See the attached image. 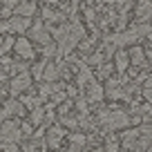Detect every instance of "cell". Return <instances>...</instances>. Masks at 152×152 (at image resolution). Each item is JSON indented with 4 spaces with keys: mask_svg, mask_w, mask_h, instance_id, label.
Instances as JSON below:
<instances>
[{
    "mask_svg": "<svg viewBox=\"0 0 152 152\" xmlns=\"http://www.w3.org/2000/svg\"><path fill=\"white\" fill-rule=\"evenodd\" d=\"M52 31H54V38H56L58 56L69 54L72 49L83 40V36H85V29L81 27V23H63L61 27L52 29Z\"/></svg>",
    "mask_w": 152,
    "mask_h": 152,
    "instance_id": "6da1fadb",
    "label": "cell"
},
{
    "mask_svg": "<svg viewBox=\"0 0 152 152\" xmlns=\"http://www.w3.org/2000/svg\"><path fill=\"white\" fill-rule=\"evenodd\" d=\"M99 121L103 123L105 130H125L130 125V116L121 110H107L99 116Z\"/></svg>",
    "mask_w": 152,
    "mask_h": 152,
    "instance_id": "7a4b0ae2",
    "label": "cell"
},
{
    "mask_svg": "<svg viewBox=\"0 0 152 152\" xmlns=\"http://www.w3.org/2000/svg\"><path fill=\"white\" fill-rule=\"evenodd\" d=\"M23 139V123L14 119H7L0 125V141L2 143H18Z\"/></svg>",
    "mask_w": 152,
    "mask_h": 152,
    "instance_id": "3957f363",
    "label": "cell"
},
{
    "mask_svg": "<svg viewBox=\"0 0 152 152\" xmlns=\"http://www.w3.org/2000/svg\"><path fill=\"white\" fill-rule=\"evenodd\" d=\"M31 27V18H25V16H11V18H7L5 23L0 25V31H11V34H23L27 31V29Z\"/></svg>",
    "mask_w": 152,
    "mask_h": 152,
    "instance_id": "277c9868",
    "label": "cell"
},
{
    "mask_svg": "<svg viewBox=\"0 0 152 152\" xmlns=\"http://www.w3.org/2000/svg\"><path fill=\"white\" fill-rule=\"evenodd\" d=\"M14 54L18 58H23V61H34L36 49H34V45H31L29 38H18V40L14 43Z\"/></svg>",
    "mask_w": 152,
    "mask_h": 152,
    "instance_id": "5b68a950",
    "label": "cell"
},
{
    "mask_svg": "<svg viewBox=\"0 0 152 152\" xmlns=\"http://www.w3.org/2000/svg\"><path fill=\"white\" fill-rule=\"evenodd\" d=\"M29 87H31V74H29V72H18V74H14L11 94H20V92L29 90Z\"/></svg>",
    "mask_w": 152,
    "mask_h": 152,
    "instance_id": "8992f818",
    "label": "cell"
},
{
    "mask_svg": "<svg viewBox=\"0 0 152 152\" xmlns=\"http://www.w3.org/2000/svg\"><path fill=\"white\" fill-rule=\"evenodd\" d=\"M31 40H36V43L40 45H47L52 38H49V27L45 23H34L31 25Z\"/></svg>",
    "mask_w": 152,
    "mask_h": 152,
    "instance_id": "52a82bcc",
    "label": "cell"
},
{
    "mask_svg": "<svg viewBox=\"0 0 152 152\" xmlns=\"http://www.w3.org/2000/svg\"><path fill=\"white\" fill-rule=\"evenodd\" d=\"M103 94H105V90L96 81H92L90 85L85 87V101H90V103H99V101L103 99Z\"/></svg>",
    "mask_w": 152,
    "mask_h": 152,
    "instance_id": "ba28073f",
    "label": "cell"
},
{
    "mask_svg": "<svg viewBox=\"0 0 152 152\" xmlns=\"http://www.w3.org/2000/svg\"><path fill=\"white\" fill-rule=\"evenodd\" d=\"M63 139H65V132H63L61 128H49L47 130V145L49 148H54V150H56V148H61V141Z\"/></svg>",
    "mask_w": 152,
    "mask_h": 152,
    "instance_id": "9c48e42d",
    "label": "cell"
},
{
    "mask_svg": "<svg viewBox=\"0 0 152 152\" xmlns=\"http://www.w3.org/2000/svg\"><path fill=\"white\" fill-rule=\"evenodd\" d=\"M16 16H25V18H31L34 14H36V2L34 0H23L18 7L14 9Z\"/></svg>",
    "mask_w": 152,
    "mask_h": 152,
    "instance_id": "30bf717a",
    "label": "cell"
},
{
    "mask_svg": "<svg viewBox=\"0 0 152 152\" xmlns=\"http://www.w3.org/2000/svg\"><path fill=\"white\" fill-rule=\"evenodd\" d=\"M152 16V5H150V0H139V5H137V18L139 23H145L148 18Z\"/></svg>",
    "mask_w": 152,
    "mask_h": 152,
    "instance_id": "8fae6325",
    "label": "cell"
},
{
    "mask_svg": "<svg viewBox=\"0 0 152 152\" xmlns=\"http://www.w3.org/2000/svg\"><path fill=\"white\" fill-rule=\"evenodd\" d=\"M2 110H5L7 119H9L11 114H14V116H23V114H25V105L20 103V101H7Z\"/></svg>",
    "mask_w": 152,
    "mask_h": 152,
    "instance_id": "7c38bea8",
    "label": "cell"
},
{
    "mask_svg": "<svg viewBox=\"0 0 152 152\" xmlns=\"http://www.w3.org/2000/svg\"><path fill=\"white\" fill-rule=\"evenodd\" d=\"M130 63H132V65H137V67H143L145 65V52H143L141 47H137V45H134V47H130Z\"/></svg>",
    "mask_w": 152,
    "mask_h": 152,
    "instance_id": "4fadbf2b",
    "label": "cell"
},
{
    "mask_svg": "<svg viewBox=\"0 0 152 152\" xmlns=\"http://www.w3.org/2000/svg\"><path fill=\"white\" fill-rule=\"evenodd\" d=\"M128 65H130V54L128 52L121 49V52L114 54V67H116L119 72H125V69H128Z\"/></svg>",
    "mask_w": 152,
    "mask_h": 152,
    "instance_id": "5bb4252c",
    "label": "cell"
},
{
    "mask_svg": "<svg viewBox=\"0 0 152 152\" xmlns=\"http://www.w3.org/2000/svg\"><path fill=\"white\" fill-rule=\"evenodd\" d=\"M20 103H23L27 110H36V107H40V96H36V94H25L23 99H20Z\"/></svg>",
    "mask_w": 152,
    "mask_h": 152,
    "instance_id": "9a60e30c",
    "label": "cell"
},
{
    "mask_svg": "<svg viewBox=\"0 0 152 152\" xmlns=\"http://www.w3.org/2000/svg\"><path fill=\"white\" fill-rule=\"evenodd\" d=\"M43 18H45V20H49V23H63V20H65V16L47 7V9H43Z\"/></svg>",
    "mask_w": 152,
    "mask_h": 152,
    "instance_id": "2e32d148",
    "label": "cell"
},
{
    "mask_svg": "<svg viewBox=\"0 0 152 152\" xmlns=\"http://www.w3.org/2000/svg\"><path fill=\"white\" fill-rule=\"evenodd\" d=\"M87 143V139H85V134H72L69 137V145H72V150H81L83 145Z\"/></svg>",
    "mask_w": 152,
    "mask_h": 152,
    "instance_id": "e0dca14e",
    "label": "cell"
},
{
    "mask_svg": "<svg viewBox=\"0 0 152 152\" xmlns=\"http://www.w3.org/2000/svg\"><path fill=\"white\" fill-rule=\"evenodd\" d=\"M43 116H45V110H43V107L31 110V119H29V123H31V125H38L40 121H43Z\"/></svg>",
    "mask_w": 152,
    "mask_h": 152,
    "instance_id": "ac0fdd59",
    "label": "cell"
},
{
    "mask_svg": "<svg viewBox=\"0 0 152 152\" xmlns=\"http://www.w3.org/2000/svg\"><path fill=\"white\" fill-rule=\"evenodd\" d=\"M119 145H121L119 139H116V137H110L107 143H105V152H119Z\"/></svg>",
    "mask_w": 152,
    "mask_h": 152,
    "instance_id": "d6986e66",
    "label": "cell"
},
{
    "mask_svg": "<svg viewBox=\"0 0 152 152\" xmlns=\"http://www.w3.org/2000/svg\"><path fill=\"white\" fill-rule=\"evenodd\" d=\"M99 74L103 76V78H107V74H112V65H101V69H99Z\"/></svg>",
    "mask_w": 152,
    "mask_h": 152,
    "instance_id": "ffe728a7",
    "label": "cell"
},
{
    "mask_svg": "<svg viewBox=\"0 0 152 152\" xmlns=\"http://www.w3.org/2000/svg\"><path fill=\"white\" fill-rule=\"evenodd\" d=\"M0 9H2V2H0Z\"/></svg>",
    "mask_w": 152,
    "mask_h": 152,
    "instance_id": "44dd1931",
    "label": "cell"
},
{
    "mask_svg": "<svg viewBox=\"0 0 152 152\" xmlns=\"http://www.w3.org/2000/svg\"><path fill=\"white\" fill-rule=\"evenodd\" d=\"M148 152H152V148H150V150H148Z\"/></svg>",
    "mask_w": 152,
    "mask_h": 152,
    "instance_id": "7402d4cb",
    "label": "cell"
}]
</instances>
